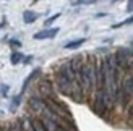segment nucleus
I'll return each instance as SVG.
<instances>
[{"label":"nucleus","instance_id":"423d86ee","mask_svg":"<svg viewBox=\"0 0 133 131\" xmlns=\"http://www.w3.org/2000/svg\"><path fill=\"white\" fill-rule=\"evenodd\" d=\"M39 75H41V70H39V68H36V70L32 71V73H31L28 78H26V79H24V83H23V88H21V94H23V92H26V89L29 88V84H31L32 81H34V79H36V78H37Z\"/></svg>","mask_w":133,"mask_h":131},{"label":"nucleus","instance_id":"0eeeda50","mask_svg":"<svg viewBox=\"0 0 133 131\" xmlns=\"http://www.w3.org/2000/svg\"><path fill=\"white\" fill-rule=\"evenodd\" d=\"M37 13H34V11H31V10H26L24 13H23V21L26 23V24H31V23H34L36 19H37Z\"/></svg>","mask_w":133,"mask_h":131},{"label":"nucleus","instance_id":"6ab92c4d","mask_svg":"<svg viewBox=\"0 0 133 131\" xmlns=\"http://www.w3.org/2000/svg\"><path fill=\"white\" fill-rule=\"evenodd\" d=\"M57 131H65V129H63V128H58V129H57Z\"/></svg>","mask_w":133,"mask_h":131},{"label":"nucleus","instance_id":"aec40b11","mask_svg":"<svg viewBox=\"0 0 133 131\" xmlns=\"http://www.w3.org/2000/svg\"><path fill=\"white\" fill-rule=\"evenodd\" d=\"M0 115H2V110H0Z\"/></svg>","mask_w":133,"mask_h":131},{"label":"nucleus","instance_id":"9b49d317","mask_svg":"<svg viewBox=\"0 0 133 131\" xmlns=\"http://www.w3.org/2000/svg\"><path fill=\"white\" fill-rule=\"evenodd\" d=\"M58 18H60V13H55V15H52L50 18H47V19H45V21H44V26H45V28H47V26H50V24L54 23L55 19H58Z\"/></svg>","mask_w":133,"mask_h":131},{"label":"nucleus","instance_id":"2eb2a0df","mask_svg":"<svg viewBox=\"0 0 133 131\" xmlns=\"http://www.w3.org/2000/svg\"><path fill=\"white\" fill-rule=\"evenodd\" d=\"M10 45H13V47H21V42L16 41V39H11V41H10Z\"/></svg>","mask_w":133,"mask_h":131},{"label":"nucleus","instance_id":"f3484780","mask_svg":"<svg viewBox=\"0 0 133 131\" xmlns=\"http://www.w3.org/2000/svg\"><path fill=\"white\" fill-rule=\"evenodd\" d=\"M127 11H133V0H130V2L127 3V8H125Z\"/></svg>","mask_w":133,"mask_h":131},{"label":"nucleus","instance_id":"20e7f679","mask_svg":"<svg viewBox=\"0 0 133 131\" xmlns=\"http://www.w3.org/2000/svg\"><path fill=\"white\" fill-rule=\"evenodd\" d=\"M58 32V28H50V29H44V31H39L34 34L36 41H42V39H52L55 37V34Z\"/></svg>","mask_w":133,"mask_h":131},{"label":"nucleus","instance_id":"9d476101","mask_svg":"<svg viewBox=\"0 0 133 131\" xmlns=\"http://www.w3.org/2000/svg\"><path fill=\"white\" fill-rule=\"evenodd\" d=\"M10 60H11V63H13V65H18L19 62L23 60V55L19 54V52H13L11 57H10Z\"/></svg>","mask_w":133,"mask_h":131},{"label":"nucleus","instance_id":"f257e3e1","mask_svg":"<svg viewBox=\"0 0 133 131\" xmlns=\"http://www.w3.org/2000/svg\"><path fill=\"white\" fill-rule=\"evenodd\" d=\"M28 107L32 113H36L39 117H42L47 113V107H45V100L42 99V97H34L32 96L31 99L28 100Z\"/></svg>","mask_w":133,"mask_h":131},{"label":"nucleus","instance_id":"6e6552de","mask_svg":"<svg viewBox=\"0 0 133 131\" xmlns=\"http://www.w3.org/2000/svg\"><path fill=\"white\" fill-rule=\"evenodd\" d=\"M84 41H86L84 37H79V39H75V41H70V42H66V44H65V49H68V50L78 49V47H81V45L84 44Z\"/></svg>","mask_w":133,"mask_h":131},{"label":"nucleus","instance_id":"39448f33","mask_svg":"<svg viewBox=\"0 0 133 131\" xmlns=\"http://www.w3.org/2000/svg\"><path fill=\"white\" fill-rule=\"evenodd\" d=\"M39 120H41L42 126H44L45 129H47V131H57L58 128H60V126H58V125H57V123H55L54 120H52V118H49L47 115H42V117H39Z\"/></svg>","mask_w":133,"mask_h":131},{"label":"nucleus","instance_id":"a211bd4d","mask_svg":"<svg viewBox=\"0 0 133 131\" xmlns=\"http://www.w3.org/2000/svg\"><path fill=\"white\" fill-rule=\"evenodd\" d=\"M31 60H32V57H26V58H24V63H29Z\"/></svg>","mask_w":133,"mask_h":131},{"label":"nucleus","instance_id":"4468645a","mask_svg":"<svg viewBox=\"0 0 133 131\" xmlns=\"http://www.w3.org/2000/svg\"><path fill=\"white\" fill-rule=\"evenodd\" d=\"M128 121L133 123V102H131V105L128 107Z\"/></svg>","mask_w":133,"mask_h":131},{"label":"nucleus","instance_id":"412c9836","mask_svg":"<svg viewBox=\"0 0 133 131\" xmlns=\"http://www.w3.org/2000/svg\"><path fill=\"white\" fill-rule=\"evenodd\" d=\"M5 131H10V129H5Z\"/></svg>","mask_w":133,"mask_h":131},{"label":"nucleus","instance_id":"1a4fd4ad","mask_svg":"<svg viewBox=\"0 0 133 131\" xmlns=\"http://www.w3.org/2000/svg\"><path fill=\"white\" fill-rule=\"evenodd\" d=\"M29 125H31L32 131H47V129L42 126V123H41V120H39V118H32L29 121Z\"/></svg>","mask_w":133,"mask_h":131},{"label":"nucleus","instance_id":"f03ea898","mask_svg":"<svg viewBox=\"0 0 133 131\" xmlns=\"http://www.w3.org/2000/svg\"><path fill=\"white\" fill-rule=\"evenodd\" d=\"M120 88L125 92V96H127L130 100H133V73H127L123 76V79L120 83Z\"/></svg>","mask_w":133,"mask_h":131},{"label":"nucleus","instance_id":"ddd939ff","mask_svg":"<svg viewBox=\"0 0 133 131\" xmlns=\"http://www.w3.org/2000/svg\"><path fill=\"white\" fill-rule=\"evenodd\" d=\"M133 23V15L130 16V18H127L125 21H122V23H118V24H114V28H120V26H123V24H131Z\"/></svg>","mask_w":133,"mask_h":131},{"label":"nucleus","instance_id":"7ed1b4c3","mask_svg":"<svg viewBox=\"0 0 133 131\" xmlns=\"http://www.w3.org/2000/svg\"><path fill=\"white\" fill-rule=\"evenodd\" d=\"M39 91L42 92V99H50V97H54V92H55L49 78H44V79L39 83Z\"/></svg>","mask_w":133,"mask_h":131},{"label":"nucleus","instance_id":"dca6fc26","mask_svg":"<svg viewBox=\"0 0 133 131\" xmlns=\"http://www.w3.org/2000/svg\"><path fill=\"white\" fill-rule=\"evenodd\" d=\"M0 92H2L3 96H6V92H8V86H6V84H2V88H0Z\"/></svg>","mask_w":133,"mask_h":131},{"label":"nucleus","instance_id":"f8f14e48","mask_svg":"<svg viewBox=\"0 0 133 131\" xmlns=\"http://www.w3.org/2000/svg\"><path fill=\"white\" fill-rule=\"evenodd\" d=\"M19 102H21V94H19V96H16L15 99H13V102H11V108L15 110V108L19 105Z\"/></svg>","mask_w":133,"mask_h":131}]
</instances>
